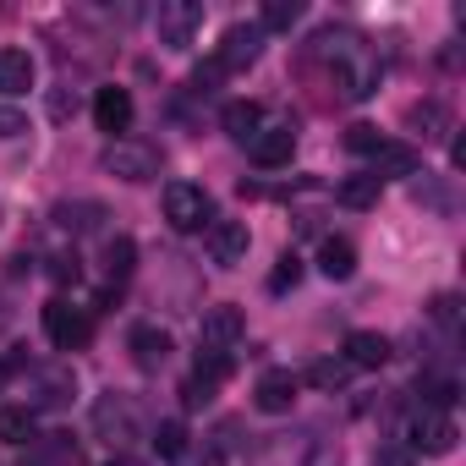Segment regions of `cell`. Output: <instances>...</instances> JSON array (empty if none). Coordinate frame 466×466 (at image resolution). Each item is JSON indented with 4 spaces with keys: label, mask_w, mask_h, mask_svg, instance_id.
<instances>
[{
    "label": "cell",
    "mask_w": 466,
    "mask_h": 466,
    "mask_svg": "<svg viewBox=\"0 0 466 466\" xmlns=\"http://www.w3.org/2000/svg\"><path fill=\"white\" fill-rule=\"evenodd\" d=\"M165 219H170L176 230H203V219H208V192L192 187V181H170V187H165Z\"/></svg>",
    "instance_id": "8992f818"
},
{
    "label": "cell",
    "mask_w": 466,
    "mask_h": 466,
    "mask_svg": "<svg viewBox=\"0 0 466 466\" xmlns=\"http://www.w3.org/2000/svg\"><path fill=\"white\" fill-rule=\"evenodd\" d=\"M258 56H264V28H258V23H230V28L219 34V56H214V61H219L225 72H242V66H253Z\"/></svg>",
    "instance_id": "5b68a950"
},
{
    "label": "cell",
    "mask_w": 466,
    "mask_h": 466,
    "mask_svg": "<svg viewBox=\"0 0 466 466\" xmlns=\"http://www.w3.org/2000/svg\"><path fill=\"white\" fill-rule=\"evenodd\" d=\"M373 466H411V450H395V444H390V450L373 455Z\"/></svg>",
    "instance_id": "f35d334b"
},
{
    "label": "cell",
    "mask_w": 466,
    "mask_h": 466,
    "mask_svg": "<svg viewBox=\"0 0 466 466\" xmlns=\"http://www.w3.org/2000/svg\"><path fill=\"white\" fill-rule=\"evenodd\" d=\"M390 335H379V329H357V335H346V368H384L390 362Z\"/></svg>",
    "instance_id": "5bb4252c"
},
{
    "label": "cell",
    "mask_w": 466,
    "mask_h": 466,
    "mask_svg": "<svg viewBox=\"0 0 466 466\" xmlns=\"http://www.w3.org/2000/svg\"><path fill=\"white\" fill-rule=\"evenodd\" d=\"M105 170L116 176V181H154L159 176V148H148V143H132V137H116L110 148H105Z\"/></svg>",
    "instance_id": "7a4b0ae2"
},
{
    "label": "cell",
    "mask_w": 466,
    "mask_h": 466,
    "mask_svg": "<svg viewBox=\"0 0 466 466\" xmlns=\"http://www.w3.org/2000/svg\"><path fill=\"white\" fill-rule=\"evenodd\" d=\"M72 110H77V94H72V88H56V94H50V116H56V121H66Z\"/></svg>",
    "instance_id": "8d00e7d4"
},
{
    "label": "cell",
    "mask_w": 466,
    "mask_h": 466,
    "mask_svg": "<svg viewBox=\"0 0 466 466\" xmlns=\"http://www.w3.org/2000/svg\"><path fill=\"white\" fill-rule=\"evenodd\" d=\"M181 400L198 411V406H208V400H214V384H203V379H187V384H181Z\"/></svg>",
    "instance_id": "d590c367"
},
{
    "label": "cell",
    "mask_w": 466,
    "mask_h": 466,
    "mask_svg": "<svg viewBox=\"0 0 466 466\" xmlns=\"http://www.w3.org/2000/svg\"><path fill=\"white\" fill-rule=\"evenodd\" d=\"M219 127L237 137V143H253L258 127H264V105H253V99H230V105L219 110Z\"/></svg>",
    "instance_id": "e0dca14e"
},
{
    "label": "cell",
    "mask_w": 466,
    "mask_h": 466,
    "mask_svg": "<svg viewBox=\"0 0 466 466\" xmlns=\"http://www.w3.org/2000/svg\"><path fill=\"white\" fill-rule=\"evenodd\" d=\"M219 77H225V66H219V61H198V66H192V88H198V94H214V88H219Z\"/></svg>",
    "instance_id": "d6a6232c"
},
{
    "label": "cell",
    "mask_w": 466,
    "mask_h": 466,
    "mask_svg": "<svg viewBox=\"0 0 466 466\" xmlns=\"http://www.w3.org/2000/svg\"><path fill=\"white\" fill-rule=\"evenodd\" d=\"M379 192H384V181H379V176L368 170V176H346L335 198H340L346 208H373V203H379Z\"/></svg>",
    "instance_id": "603a6c76"
},
{
    "label": "cell",
    "mask_w": 466,
    "mask_h": 466,
    "mask_svg": "<svg viewBox=\"0 0 466 466\" xmlns=\"http://www.w3.org/2000/svg\"><path fill=\"white\" fill-rule=\"evenodd\" d=\"M319 275L351 280V275H357V248H351L346 237H324V242H319Z\"/></svg>",
    "instance_id": "ac0fdd59"
},
{
    "label": "cell",
    "mask_w": 466,
    "mask_h": 466,
    "mask_svg": "<svg viewBox=\"0 0 466 466\" xmlns=\"http://www.w3.org/2000/svg\"><path fill=\"white\" fill-rule=\"evenodd\" d=\"M203 242H208V258H214V264L237 269V264L248 258V242H253V237H248V219H214Z\"/></svg>",
    "instance_id": "52a82bcc"
},
{
    "label": "cell",
    "mask_w": 466,
    "mask_h": 466,
    "mask_svg": "<svg viewBox=\"0 0 466 466\" xmlns=\"http://www.w3.org/2000/svg\"><path fill=\"white\" fill-rule=\"evenodd\" d=\"M94 121H99V132L121 137V132L132 127V94H127V88H99V94H94Z\"/></svg>",
    "instance_id": "7c38bea8"
},
{
    "label": "cell",
    "mask_w": 466,
    "mask_h": 466,
    "mask_svg": "<svg viewBox=\"0 0 466 466\" xmlns=\"http://www.w3.org/2000/svg\"><path fill=\"white\" fill-rule=\"evenodd\" d=\"M411 198H417V203H433V208H444V203H450V198H444L428 176H422V181H411Z\"/></svg>",
    "instance_id": "74e56055"
},
{
    "label": "cell",
    "mask_w": 466,
    "mask_h": 466,
    "mask_svg": "<svg viewBox=\"0 0 466 466\" xmlns=\"http://www.w3.org/2000/svg\"><path fill=\"white\" fill-rule=\"evenodd\" d=\"M203 346L208 351H230V346H237L242 340V329H248V319H242V308H230V302H219V308H208L203 313Z\"/></svg>",
    "instance_id": "ba28073f"
},
{
    "label": "cell",
    "mask_w": 466,
    "mask_h": 466,
    "mask_svg": "<svg viewBox=\"0 0 466 466\" xmlns=\"http://www.w3.org/2000/svg\"><path fill=\"white\" fill-rule=\"evenodd\" d=\"M94 428H99L110 444H127V439L137 433V411H132V400H127V395H99V406H94Z\"/></svg>",
    "instance_id": "30bf717a"
},
{
    "label": "cell",
    "mask_w": 466,
    "mask_h": 466,
    "mask_svg": "<svg viewBox=\"0 0 466 466\" xmlns=\"http://www.w3.org/2000/svg\"><path fill=\"white\" fill-rule=\"evenodd\" d=\"M28 132V116L17 110V105H0V143H6V137H23Z\"/></svg>",
    "instance_id": "836d02e7"
},
{
    "label": "cell",
    "mask_w": 466,
    "mask_h": 466,
    "mask_svg": "<svg viewBox=\"0 0 466 466\" xmlns=\"http://www.w3.org/2000/svg\"><path fill=\"white\" fill-rule=\"evenodd\" d=\"M428 319H433V324H444V329H455V324H461V302H455V297H433Z\"/></svg>",
    "instance_id": "e575fe53"
},
{
    "label": "cell",
    "mask_w": 466,
    "mask_h": 466,
    "mask_svg": "<svg viewBox=\"0 0 466 466\" xmlns=\"http://www.w3.org/2000/svg\"><path fill=\"white\" fill-rule=\"evenodd\" d=\"M132 362H137L143 373H159V368L170 362V335L154 329V324H137V329H132Z\"/></svg>",
    "instance_id": "4fadbf2b"
},
{
    "label": "cell",
    "mask_w": 466,
    "mask_h": 466,
    "mask_svg": "<svg viewBox=\"0 0 466 466\" xmlns=\"http://www.w3.org/2000/svg\"><path fill=\"white\" fill-rule=\"evenodd\" d=\"M406 127H417L422 143H439V137L450 132V110H444V99H417V105L406 110Z\"/></svg>",
    "instance_id": "d6986e66"
},
{
    "label": "cell",
    "mask_w": 466,
    "mask_h": 466,
    "mask_svg": "<svg viewBox=\"0 0 466 466\" xmlns=\"http://www.w3.org/2000/svg\"><path fill=\"white\" fill-rule=\"evenodd\" d=\"M198 28H203V6H198V0H165V6L154 12V34H159L165 50H192Z\"/></svg>",
    "instance_id": "6da1fadb"
},
{
    "label": "cell",
    "mask_w": 466,
    "mask_h": 466,
    "mask_svg": "<svg viewBox=\"0 0 466 466\" xmlns=\"http://www.w3.org/2000/svg\"><path fill=\"white\" fill-rule=\"evenodd\" d=\"M6 379H12V368H6V362H0V384H6Z\"/></svg>",
    "instance_id": "60d3db41"
},
{
    "label": "cell",
    "mask_w": 466,
    "mask_h": 466,
    "mask_svg": "<svg viewBox=\"0 0 466 466\" xmlns=\"http://www.w3.org/2000/svg\"><path fill=\"white\" fill-rule=\"evenodd\" d=\"M417 390H422L428 411H444V406L455 400V379H444V373H428V379H417Z\"/></svg>",
    "instance_id": "83f0119b"
},
{
    "label": "cell",
    "mask_w": 466,
    "mask_h": 466,
    "mask_svg": "<svg viewBox=\"0 0 466 466\" xmlns=\"http://www.w3.org/2000/svg\"><path fill=\"white\" fill-rule=\"evenodd\" d=\"M110 466H143V461H132V455H116V461H110Z\"/></svg>",
    "instance_id": "ab89813d"
},
{
    "label": "cell",
    "mask_w": 466,
    "mask_h": 466,
    "mask_svg": "<svg viewBox=\"0 0 466 466\" xmlns=\"http://www.w3.org/2000/svg\"><path fill=\"white\" fill-rule=\"evenodd\" d=\"M132 269H137V242H132V237H110V242H105V275L121 286Z\"/></svg>",
    "instance_id": "cb8c5ba5"
},
{
    "label": "cell",
    "mask_w": 466,
    "mask_h": 466,
    "mask_svg": "<svg viewBox=\"0 0 466 466\" xmlns=\"http://www.w3.org/2000/svg\"><path fill=\"white\" fill-rule=\"evenodd\" d=\"M297 280H302V258H297V253H286V258H280V269L269 275V291H291Z\"/></svg>",
    "instance_id": "1f68e13d"
},
{
    "label": "cell",
    "mask_w": 466,
    "mask_h": 466,
    "mask_svg": "<svg viewBox=\"0 0 466 466\" xmlns=\"http://www.w3.org/2000/svg\"><path fill=\"white\" fill-rule=\"evenodd\" d=\"M379 143H384V132H379V127H368V121L346 127V148H351V154H379Z\"/></svg>",
    "instance_id": "f546056e"
},
{
    "label": "cell",
    "mask_w": 466,
    "mask_h": 466,
    "mask_svg": "<svg viewBox=\"0 0 466 466\" xmlns=\"http://www.w3.org/2000/svg\"><path fill=\"white\" fill-rule=\"evenodd\" d=\"M417 170V148H406V143H379V154H373V176L384 181V176H411Z\"/></svg>",
    "instance_id": "ffe728a7"
},
{
    "label": "cell",
    "mask_w": 466,
    "mask_h": 466,
    "mask_svg": "<svg viewBox=\"0 0 466 466\" xmlns=\"http://www.w3.org/2000/svg\"><path fill=\"white\" fill-rule=\"evenodd\" d=\"M308 384H313V390H324V395H340V390L351 384V368H346V357H319V362L308 368Z\"/></svg>",
    "instance_id": "7402d4cb"
},
{
    "label": "cell",
    "mask_w": 466,
    "mask_h": 466,
    "mask_svg": "<svg viewBox=\"0 0 466 466\" xmlns=\"http://www.w3.org/2000/svg\"><path fill=\"white\" fill-rule=\"evenodd\" d=\"M230 368H237V362H230V351H203V357H198V368H192V379H203V384H214V390H219V384L230 379Z\"/></svg>",
    "instance_id": "4316f807"
},
{
    "label": "cell",
    "mask_w": 466,
    "mask_h": 466,
    "mask_svg": "<svg viewBox=\"0 0 466 466\" xmlns=\"http://www.w3.org/2000/svg\"><path fill=\"white\" fill-rule=\"evenodd\" d=\"M406 439H411V450H417V455H433V461H439V455H450V450H455V439H461V433H455V422H450L444 411H428V406H422V411L411 417Z\"/></svg>",
    "instance_id": "277c9868"
},
{
    "label": "cell",
    "mask_w": 466,
    "mask_h": 466,
    "mask_svg": "<svg viewBox=\"0 0 466 466\" xmlns=\"http://www.w3.org/2000/svg\"><path fill=\"white\" fill-rule=\"evenodd\" d=\"M0 444H34V411L28 406H0Z\"/></svg>",
    "instance_id": "d4e9b609"
},
{
    "label": "cell",
    "mask_w": 466,
    "mask_h": 466,
    "mask_svg": "<svg viewBox=\"0 0 466 466\" xmlns=\"http://www.w3.org/2000/svg\"><path fill=\"white\" fill-rule=\"evenodd\" d=\"M291 400H297V373H291V368H269V373L258 379V390H253V406L269 411V417L291 411Z\"/></svg>",
    "instance_id": "8fae6325"
},
{
    "label": "cell",
    "mask_w": 466,
    "mask_h": 466,
    "mask_svg": "<svg viewBox=\"0 0 466 466\" xmlns=\"http://www.w3.org/2000/svg\"><path fill=\"white\" fill-rule=\"evenodd\" d=\"M291 23H302V0H269V6H264V34L269 28H291Z\"/></svg>",
    "instance_id": "f1b7e54d"
},
{
    "label": "cell",
    "mask_w": 466,
    "mask_h": 466,
    "mask_svg": "<svg viewBox=\"0 0 466 466\" xmlns=\"http://www.w3.org/2000/svg\"><path fill=\"white\" fill-rule=\"evenodd\" d=\"M61 230H99V219H105V203H56V214H50Z\"/></svg>",
    "instance_id": "44dd1931"
},
{
    "label": "cell",
    "mask_w": 466,
    "mask_h": 466,
    "mask_svg": "<svg viewBox=\"0 0 466 466\" xmlns=\"http://www.w3.org/2000/svg\"><path fill=\"white\" fill-rule=\"evenodd\" d=\"M34 77H39V66H34V56H28V50H0V94H6V99L28 94V88H34Z\"/></svg>",
    "instance_id": "2e32d148"
},
{
    "label": "cell",
    "mask_w": 466,
    "mask_h": 466,
    "mask_svg": "<svg viewBox=\"0 0 466 466\" xmlns=\"http://www.w3.org/2000/svg\"><path fill=\"white\" fill-rule=\"evenodd\" d=\"M248 154H253V165H264V170L291 165V154H297V127H258V137L248 143Z\"/></svg>",
    "instance_id": "9c48e42d"
},
{
    "label": "cell",
    "mask_w": 466,
    "mask_h": 466,
    "mask_svg": "<svg viewBox=\"0 0 466 466\" xmlns=\"http://www.w3.org/2000/svg\"><path fill=\"white\" fill-rule=\"evenodd\" d=\"M77 395V379H72V368H50V373H39L34 379V400H28V411H56V406H66Z\"/></svg>",
    "instance_id": "9a60e30c"
},
{
    "label": "cell",
    "mask_w": 466,
    "mask_h": 466,
    "mask_svg": "<svg viewBox=\"0 0 466 466\" xmlns=\"http://www.w3.org/2000/svg\"><path fill=\"white\" fill-rule=\"evenodd\" d=\"M50 280H56V286H77V280H83L77 253H56V258H50Z\"/></svg>",
    "instance_id": "4dcf8cb0"
},
{
    "label": "cell",
    "mask_w": 466,
    "mask_h": 466,
    "mask_svg": "<svg viewBox=\"0 0 466 466\" xmlns=\"http://www.w3.org/2000/svg\"><path fill=\"white\" fill-rule=\"evenodd\" d=\"M154 450H159V461H181L187 455V422L181 417H165L154 428Z\"/></svg>",
    "instance_id": "484cf974"
},
{
    "label": "cell",
    "mask_w": 466,
    "mask_h": 466,
    "mask_svg": "<svg viewBox=\"0 0 466 466\" xmlns=\"http://www.w3.org/2000/svg\"><path fill=\"white\" fill-rule=\"evenodd\" d=\"M45 335H50L56 351H83V346L94 340V324H88L83 308H72L66 297H56V302L45 308Z\"/></svg>",
    "instance_id": "3957f363"
}]
</instances>
